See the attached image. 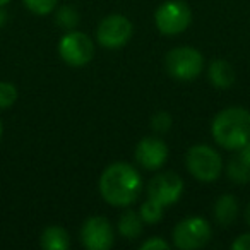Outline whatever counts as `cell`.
<instances>
[{"label": "cell", "instance_id": "obj_1", "mask_svg": "<svg viewBox=\"0 0 250 250\" xmlns=\"http://www.w3.org/2000/svg\"><path fill=\"white\" fill-rule=\"evenodd\" d=\"M100 194L108 204L115 208H127L134 204L143 190V177L129 163H113L104 168L100 177Z\"/></svg>", "mask_w": 250, "mask_h": 250}, {"label": "cell", "instance_id": "obj_2", "mask_svg": "<svg viewBox=\"0 0 250 250\" xmlns=\"http://www.w3.org/2000/svg\"><path fill=\"white\" fill-rule=\"evenodd\" d=\"M211 132L216 143L225 149H242L250 141V111L242 106L225 108L212 120Z\"/></svg>", "mask_w": 250, "mask_h": 250}, {"label": "cell", "instance_id": "obj_3", "mask_svg": "<svg viewBox=\"0 0 250 250\" xmlns=\"http://www.w3.org/2000/svg\"><path fill=\"white\" fill-rule=\"evenodd\" d=\"M187 170L195 180L211 184L219 178L223 171V160L216 149L208 144H195L187 151L185 158Z\"/></svg>", "mask_w": 250, "mask_h": 250}, {"label": "cell", "instance_id": "obj_4", "mask_svg": "<svg viewBox=\"0 0 250 250\" xmlns=\"http://www.w3.org/2000/svg\"><path fill=\"white\" fill-rule=\"evenodd\" d=\"M165 69L178 81H192L201 76L204 69V57L192 46H177L165 57Z\"/></svg>", "mask_w": 250, "mask_h": 250}, {"label": "cell", "instance_id": "obj_5", "mask_svg": "<svg viewBox=\"0 0 250 250\" xmlns=\"http://www.w3.org/2000/svg\"><path fill=\"white\" fill-rule=\"evenodd\" d=\"M154 22L161 35L177 36L192 22V11L184 0H168L158 7Z\"/></svg>", "mask_w": 250, "mask_h": 250}, {"label": "cell", "instance_id": "obj_6", "mask_svg": "<svg viewBox=\"0 0 250 250\" xmlns=\"http://www.w3.org/2000/svg\"><path fill=\"white\" fill-rule=\"evenodd\" d=\"M212 235L211 225L201 216L182 219L173 228V245L182 250L202 249L209 243Z\"/></svg>", "mask_w": 250, "mask_h": 250}, {"label": "cell", "instance_id": "obj_7", "mask_svg": "<svg viewBox=\"0 0 250 250\" xmlns=\"http://www.w3.org/2000/svg\"><path fill=\"white\" fill-rule=\"evenodd\" d=\"M59 53L62 60L70 67H83L94 57V43L87 35L81 31H67L60 38Z\"/></svg>", "mask_w": 250, "mask_h": 250}, {"label": "cell", "instance_id": "obj_8", "mask_svg": "<svg viewBox=\"0 0 250 250\" xmlns=\"http://www.w3.org/2000/svg\"><path fill=\"white\" fill-rule=\"evenodd\" d=\"M134 31L132 22L129 18L122 14H110L98 24L96 40L103 48L117 50L127 45Z\"/></svg>", "mask_w": 250, "mask_h": 250}, {"label": "cell", "instance_id": "obj_9", "mask_svg": "<svg viewBox=\"0 0 250 250\" xmlns=\"http://www.w3.org/2000/svg\"><path fill=\"white\" fill-rule=\"evenodd\" d=\"M81 243L87 250H108L115 243V233L110 219L93 216L86 219L81 228Z\"/></svg>", "mask_w": 250, "mask_h": 250}, {"label": "cell", "instance_id": "obj_10", "mask_svg": "<svg viewBox=\"0 0 250 250\" xmlns=\"http://www.w3.org/2000/svg\"><path fill=\"white\" fill-rule=\"evenodd\" d=\"M182 192H184V180L173 171L156 175L147 185V199H153L163 208L175 204L182 197Z\"/></svg>", "mask_w": 250, "mask_h": 250}, {"label": "cell", "instance_id": "obj_11", "mask_svg": "<svg viewBox=\"0 0 250 250\" xmlns=\"http://www.w3.org/2000/svg\"><path fill=\"white\" fill-rule=\"evenodd\" d=\"M168 160V146L160 137H144L136 146V161L144 170H160Z\"/></svg>", "mask_w": 250, "mask_h": 250}, {"label": "cell", "instance_id": "obj_12", "mask_svg": "<svg viewBox=\"0 0 250 250\" xmlns=\"http://www.w3.org/2000/svg\"><path fill=\"white\" fill-rule=\"evenodd\" d=\"M208 76L211 84L216 89H229L235 84V69L233 65L225 59H216L211 62L208 70Z\"/></svg>", "mask_w": 250, "mask_h": 250}, {"label": "cell", "instance_id": "obj_13", "mask_svg": "<svg viewBox=\"0 0 250 250\" xmlns=\"http://www.w3.org/2000/svg\"><path fill=\"white\" fill-rule=\"evenodd\" d=\"M40 245L45 250H67L70 247V236L62 226H48L40 236Z\"/></svg>", "mask_w": 250, "mask_h": 250}, {"label": "cell", "instance_id": "obj_14", "mask_svg": "<svg viewBox=\"0 0 250 250\" xmlns=\"http://www.w3.org/2000/svg\"><path fill=\"white\" fill-rule=\"evenodd\" d=\"M238 216V202L231 194H225L214 204L216 223L221 226H229Z\"/></svg>", "mask_w": 250, "mask_h": 250}, {"label": "cell", "instance_id": "obj_15", "mask_svg": "<svg viewBox=\"0 0 250 250\" xmlns=\"http://www.w3.org/2000/svg\"><path fill=\"white\" fill-rule=\"evenodd\" d=\"M143 226L144 221L141 218V214L136 211H130V209L122 212L120 219H118V233L127 240L139 238L143 235Z\"/></svg>", "mask_w": 250, "mask_h": 250}, {"label": "cell", "instance_id": "obj_16", "mask_svg": "<svg viewBox=\"0 0 250 250\" xmlns=\"http://www.w3.org/2000/svg\"><path fill=\"white\" fill-rule=\"evenodd\" d=\"M55 24L63 31H74L79 24V12L72 5H62L55 12Z\"/></svg>", "mask_w": 250, "mask_h": 250}, {"label": "cell", "instance_id": "obj_17", "mask_svg": "<svg viewBox=\"0 0 250 250\" xmlns=\"http://www.w3.org/2000/svg\"><path fill=\"white\" fill-rule=\"evenodd\" d=\"M226 170H228L229 180L235 182V184L243 185V184H249L250 182V167L243 163L240 158L229 161V165H228Z\"/></svg>", "mask_w": 250, "mask_h": 250}, {"label": "cell", "instance_id": "obj_18", "mask_svg": "<svg viewBox=\"0 0 250 250\" xmlns=\"http://www.w3.org/2000/svg\"><path fill=\"white\" fill-rule=\"evenodd\" d=\"M163 212H165L163 206L154 202L153 199H147L139 209L141 218H143V221L146 225H156V223H160L161 218H163Z\"/></svg>", "mask_w": 250, "mask_h": 250}, {"label": "cell", "instance_id": "obj_19", "mask_svg": "<svg viewBox=\"0 0 250 250\" xmlns=\"http://www.w3.org/2000/svg\"><path fill=\"white\" fill-rule=\"evenodd\" d=\"M29 12L36 16H48L57 9L59 0H22Z\"/></svg>", "mask_w": 250, "mask_h": 250}, {"label": "cell", "instance_id": "obj_20", "mask_svg": "<svg viewBox=\"0 0 250 250\" xmlns=\"http://www.w3.org/2000/svg\"><path fill=\"white\" fill-rule=\"evenodd\" d=\"M18 87L14 86L12 83H5L2 81L0 83V110H4V108H11L12 104L18 101Z\"/></svg>", "mask_w": 250, "mask_h": 250}, {"label": "cell", "instance_id": "obj_21", "mask_svg": "<svg viewBox=\"0 0 250 250\" xmlns=\"http://www.w3.org/2000/svg\"><path fill=\"white\" fill-rule=\"evenodd\" d=\"M171 124H173V118H171V115L168 111H158L151 118V127L160 134L168 132L171 129Z\"/></svg>", "mask_w": 250, "mask_h": 250}, {"label": "cell", "instance_id": "obj_22", "mask_svg": "<svg viewBox=\"0 0 250 250\" xmlns=\"http://www.w3.org/2000/svg\"><path fill=\"white\" fill-rule=\"evenodd\" d=\"M168 249H170V243L161 238V236H154V238H149L144 243H141V250H168Z\"/></svg>", "mask_w": 250, "mask_h": 250}, {"label": "cell", "instance_id": "obj_23", "mask_svg": "<svg viewBox=\"0 0 250 250\" xmlns=\"http://www.w3.org/2000/svg\"><path fill=\"white\" fill-rule=\"evenodd\" d=\"M233 250H250V233H243L240 235L235 242L231 243Z\"/></svg>", "mask_w": 250, "mask_h": 250}, {"label": "cell", "instance_id": "obj_24", "mask_svg": "<svg viewBox=\"0 0 250 250\" xmlns=\"http://www.w3.org/2000/svg\"><path fill=\"white\" fill-rule=\"evenodd\" d=\"M238 158L243 161V163H245V165H249V167H250V141L245 144V146L242 147V149H240Z\"/></svg>", "mask_w": 250, "mask_h": 250}, {"label": "cell", "instance_id": "obj_25", "mask_svg": "<svg viewBox=\"0 0 250 250\" xmlns=\"http://www.w3.org/2000/svg\"><path fill=\"white\" fill-rule=\"evenodd\" d=\"M7 22V12H5L4 7H0V28Z\"/></svg>", "mask_w": 250, "mask_h": 250}, {"label": "cell", "instance_id": "obj_26", "mask_svg": "<svg viewBox=\"0 0 250 250\" xmlns=\"http://www.w3.org/2000/svg\"><path fill=\"white\" fill-rule=\"evenodd\" d=\"M243 216H245V223L250 226V204L245 208V214H243Z\"/></svg>", "mask_w": 250, "mask_h": 250}, {"label": "cell", "instance_id": "obj_27", "mask_svg": "<svg viewBox=\"0 0 250 250\" xmlns=\"http://www.w3.org/2000/svg\"><path fill=\"white\" fill-rule=\"evenodd\" d=\"M11 0H0V7H4V5H7Z\"/></svg>", "mask_w": 250, "mask_h": 250}, {"label": "cell", "instance_id": "obj_28", "mask_svg": "<svg viewBox=\"0 0 250 250\" xmlns=\"http://www.w3.org/2000/svg\"><path fill=\"white\" fill-rule=\"evenodd\" d=\"M2 134H4V127H2V120H0V139H2Z\"/></svg>", "mask_w": 250, "mask_h": 250}]
</instances>
